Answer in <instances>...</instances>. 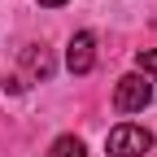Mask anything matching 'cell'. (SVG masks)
<instances>
[{"label":"cell","instance_id":"cell-1","mask_svg":"<svg viewBox=\"0 0 157 157\" xmlns=\"http://www.w3.org/2000/svg\"><path fill=\"white\" fill-rule=\"evenodd\" d=\"M153 148V135L144 127H135V122H118L109 131V140H105V153L109 157H144Z\"/></svg>","mask_w":157,"mask_h":157},{"label":"cell","instance_id":"cell-2","mask_svg":"<svg viewBox=\"0 0 157 157\" xmlns=\"http://www.w3.org/2000/svg\"><path fill=\"white\" fill-rule=\"evenodd\" d=\"M148 101H153V87H148L144 74H122L118 78V87H113V109L118 113H140Z\"/></svg>","mask_w":157,"mask_h":157},{"label":"cell","instance_id":"cell-3","mask_svg":"<svg viewBox=\"0 0 157 157\" xmlns=\"http://www.w3.org/2000/svg\"><path fill=\"white\" fill-rule=\"evenodd\" d=\"M66 66H70V74H87V70L96 66V39H92V31H78V35L70 39Z\"/></svg>","mask_w":157,"mask_h":157},{"label":"cell","instance_id":"cell-4","mask_svg":"<svg viewBox=\"0 0 157 157\" xmlns=\"http://www.w3.org/2000/svg\"><path fill=\"white\" fill-rule=\"evenodd\" d=\"M22 66H26L35 78H52V57H48V48H39V44H31V48L22 52Z\"/></svg>","mask_w":157,"mask_h":157},{"label":"cell","instance_id":"cell-5","mask_svg":"<svg viewBox=\"0 0 157 157\" xmlns=\"http://www.w3.org/2000/svg\"><path fill=\"white\" fill-rule=\"evenodd\" d=\"M52 157H87V153H83V140L78 135H57L52 140Z\"/></svg>","mask_w":157,"mask_h":157},{"label":"cell","instance_id":"cell-6","mask_svg":"<svg viewBox=\"0 0 157 157\" xmlns=\"http://www.w3.org/2000/svg\"><path fill=\"white\" fill-rule=\"evenodd\" d=\"M135 74H157V48H140L135 52Z\"/></svg>","mask_w":157,"mask_h":157},{"label":"cell","instance_id":"cell-7","mask_svg":"<svg viewBox=\"0 0 157 157\" xmlns=\"http://www.w3.org/2000/svg\"><path fill=\"white\" fill-rule=\"evenodd\" d=\"M39 5H44V9H61L66 0H39Z\"/></svg>","mask_w":157,"mask_h":157}]
</instances>
